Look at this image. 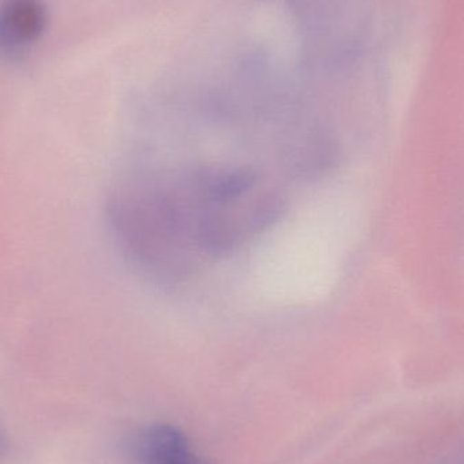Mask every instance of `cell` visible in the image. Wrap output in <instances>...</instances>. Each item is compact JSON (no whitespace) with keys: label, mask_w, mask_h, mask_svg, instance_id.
<instances>
[{"label":"cell","mask_w":464,"mask_h":464,"mask_svg":"<svg viewBox=\"0 0 464 464\" xmlns=\"http://www.w3.org/2000/svg\"><path fill=\"white\" fill-rule=\"evenodd\" d=\"M283 207L251 166L207 163L130 177L114 192L111 225L141 273L174 286L272 225Z\"/></svg>","instance_id":"cell-1"},{"label":"cell","mask_w":464,"mask_h":464,"mask_svg":"<svg viewBox=\"0 0 464 464\" xmlns=\"http://www.w3.org/2000/svg\"><path fill=\"white\" fill-rule=\"evenodd\" d=\"M48 22L44 0H0V60L22 62L43 40Z\"/></svg>","instance_id":"cell-2"},{"label":"cell","mask_w":464,"mask_h":464,"mask_svg":"<svg viewBox=\"0 0 464 464\" xmlns=\"http://www.w3.org/2000/svg\"><path fill=\"white\" fill-rule=\"evenodd\" d=\"M132 464H215L196 454L187 436L170 424H154L136 432L128 444Z\"/></svg>","instance_id":"cell-3"}]
</instances>
